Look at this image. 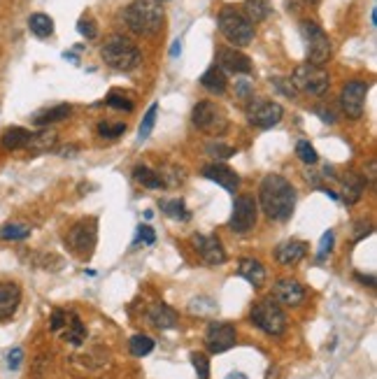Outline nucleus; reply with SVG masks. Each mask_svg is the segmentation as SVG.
Here are the masks:
<instances>
[{"label":"nucleus","mask_w":377,"mask_h":379,"mask_svg":"<svg viewBox=\"0 0 377 379\" xmlns=\"http://www.w3.org/2000/svg\"><path fill=\"white\" fill-rule=\"evenodd\" d=\"M259 200L261 207L270 219L275 221H286L294 212L296 205V191L289 184L284 177L279 175H268L266 180L261 182L259 189Z\"/></svg>","instance_id":"1"},{"label":"nucleus","mask_w":377,"mask_h":379,"mask_svg":"<svg viewBox=\"0 0 377 379\" xmlns=\"http://www.w3.org/2000/svg\"><path fill=\"white\" fill-rule=\"evenodd\" d=\"M163 5L161 0H133L131 5L126 7L124 21L126 26L133 30L135 35H156L163 26Z\"/></svg>","instance_id":"2"},{"label":"nucleus","mask_w":377,"mask_h":379,"mask_svg":"<svg viewBox=\"0 0 377 379\" xmlns=\"http://www.w3.org/2000/svg\"><path fill=\"white\" fill-rule=\"evenodd\" d=\"M100 56H103V61H105V66H110L112 70H122V72L138 68L142 61V54L138 47L122 35H112L108 42L103 45Z\"/></svg>","instance_id":"3"},{"label":"nucleus","mask_w":377,"mask_h":379,"mask_svg":"<svg viewBox=\"0 0 377 379\" xmlns=\"http://www.w3.org/2000/svg\"><path fill=\"white\" fill-rule=\"evenodd\" d=\"M250 319L256 328H261L268 335H282L286 330V314L279 308V303H275L272 298L256 303Z\"/></svg>","instance_id":"4"},{"label":"nucleus","mask_w":377,"mask_h":379,"mask_svg":"<svg viewBox=\"0 0 377 379\" xmlns=\"http://www.w3.org/2000/svg\"><path fill=\"white\" fill-rule=\"evenodd\" d=\"M219 30L221 35L233 42L236 47H247L254 40V26L245 19V14L236 12L233 7H226L219 14Z\"/></svg>","instance_id":"5"},{"label":"nucleus","mask_w":377,"mask_h":379,"mask_svg":"<svg viewBox=\"0 0 377 379\" xmlns=\"http://www.w3.org/2000/svg\"><path fill=\"white\" fill-rule=\"evenodd\" d=\"M289 82H291L296 91H303L310 95H324L328 91L331 79H328V72L324 68L312 66V63H303V66L294 70V75Z\"/></svg>","instance_id":"6"},{"label":"nucleus","mask_w":377,"mask_h":379,"mask_svg":"<svg viewBox=\"0 0 377 379\" xmlns=\"http://www.w3.org/2000/svg\"><path fill=\"white\" fill-rule=\"evenodd\" d=\"M303 40H306V54L308 63L322 68L324 63L331 59V42H328V35L324 33V28H319L315 21H303Z\"/></svg>","instance_id":"7"},{"label":"nucleus","mask_w":377,"mask_h":379,"mask_svg":"<svg viewBox=\"0 0 377 379\" xmlns=\"http://www.w3.org/2000/svg\"><path fill=\"white\" fill-rule=\"evenodd\" d=\"M194 124L198 126V131L207 135H224L228 128V119L219 105L203 100L194 107Z\"/></svg>","instance_id":"8"},{"label":"nucleus","mask_w":377,"mask_h":379,"mask_svg":"<svg viewBox=\"0 0 377 379\" xmlns=\"http://www.w3.org/2000/svg\"><path fill=\"white\" fill-rule=\"evenodd\" d=\"M66 242L77 256L89 259V256L93 254V247H95V219L79 221V223L72 226Z\"/></svg>","instance_id":"9"},{"label":"nucleus","mask_w":377,"mask_h":379,"mask_svg":"<svg viewBox=\"0 0 377 379\" xmlns=\"http://www.w3.org/2000/svg\"><path fill=\"white\" fill-rule=\"evenodd\" d=\"M256 216H259V209H256L254 198L238 196L233 203V214H231V231L250 233L256 226Z\"/></svg>","instance_id":"10"},{"label":"nucleus","mask_w":377,"mask_h":379,"mask_svg":"<svg viewBox=\"0 0 377 379\" xmlns=\"http://www.w3.org/2000/svg\"><path fill=\"white\" fill-rule=\"evenodd\" d=\"M366 95H368V84L361 82V79H354V82L344 84L342 93H340V103H342L344 115L352 117V119H359L361 115H364Z\"/></svg>","instance_id":"11"},{"label":"nucleus","mask_w":377,"mask_h":379,"mask_svg":"<svg viewBox=\"0 0 377 379\" xmlns=\"http://www.w3.org/2000/svg\"><path fill=\"white\" fill-rule=\"evenodd\" d=\"M250 115V121L256 128H272L277 126L279 121L284 117V110L279 103H272V100H254L247 110Z\"/></svg>","instance_id":"12"},{"label":"nucleus","mask_w":377,"mask_h":379,"mask_svg":"<svg viewBox=\"0 0 377 379\" xmlns=\"http://www.w3.org/2000/svg\"><path fill=\"white\" fill-rule=\"evenodd\" d=\"M238 340V333H236V326L231 324H210V328H207L205 333V344L207 349H210L212 354H221V351H228L231 346L236 344Z\"/></svg>","instance_id":"13"},{"label":"nucleus","mask_w":377,"mask_h":379,"mask_svg":"<svg viewBox=\"0 0 377 379\" xmlns=\"http://www.w3.org/2000/svg\"><path fill=\"white\" fill-rule=\"evenodd\" d=\"M216 68L224 72H233V75H250L252 61H250V56L233 49V47H221V49L216 52Z\"/></svg>","instance_id":"14"},{"label":"nucleus","mask_w":377,"mask_h":379,"mask_svg":"<svg viewBox=\"0 0 377 379\" xmlns=\"http://www.w3.org/2000/svg\"><path fill=\"white\" fill-rule=\"evenodd\" d=\"M194 249L200 254V259H203L207 265H221L226 261V252H224L219 238L214 235H194Z\"/></svg>","instance_id":"15"},{"label":"nucleus","mask_w":377,"mask_h":379,"mask_svg":"<svg viewBox=\"0 0 377 379\" xmlns=\"http://www.w3.org/2000/svg\"><path fill=\"white\" fill-rule=\"evenodd\" d=\"M275 303H282L286 308H296L306 301V288H303L296 279H279L275 284Z\"/></svg>","instance_id":"16"},{"label":"nucleus","mask_w":377,"mask_h":379,"mask_svg":"<svg viewBox=\"0 0 377 379\" xmlns=\"http://www.w3.org/2000/svg\"><path fill=\"white\" fill-rule=\"evenodd\" d=\"M203 177H205V180L216 182L219 187H224V189L231 191V193H236L238 184H240V177H238V173L233 170V168L221 165V163L205 165V168H203Z\"/></svg>","instance_id":"17"},{"label":"nucleus","mask_w":377,"mask_h":379,"mask_svg":"<svg viewBox=\"0 0 377 379\" xmlns=\"http://www.w3.org/2000/svg\"><path fill=\"white\" fill-rule=\"evenodd\" d=\"M21 303V288L14 281H3L0 284V321L14 317Z\"/></svg>","instance_id":"18"},{"label":"nucleus","mask_w":377,"mask_h":379,"mask_svg":"<svg viewBox=\"0 0 377 379\" xmlns=\"http://www.w3.org/2000/svg\"><path fill=\"white\" fill-rule=\"evenodd\" d=\"M306 254H308V247H306V242H301V240H286L275 249V259L282 265L301 263L306 259Z\"/></svg>","instance_id":"19"},{"label":"nucleus","mask_w":377,"mask_h":379,"mask_svg":"<svg viewBox=\"0 0 377 379\" xmlns=\"http://www.w3.org/2000/svg\"><path fill=\"white\" fill-rule=\"evenodd\" d=\"M56 142H59V133L52 131V128H42L37 133H30L26 149L30 154H47V151L56 149Z\"/></svg>","instance_id":"20"},{"label":"nucleus","mask_w":377,"mask_h":379,"mask_svg":"<svg viewBox=\"0 0 377 379\" xmlns=\"http://www.w3.org/2000/svg\"><path fill=\"white\" fill-rule=\"evenodd\" d=\"M149 321L156 328L170 330V328L178 326V312H175L173 308H168V305H163V303H154L149 308Z\"/></svg>","instance_id":"21"},{"label":"nucleus","mask_w":377,"mask_h":379,"mask_svg":"<svg viewBox=\"0 0 377 379\" xmlns=\"http://www.w3.org/2000/svg\"><path fill=\"white\" fill-rule=\"evenodd\" d=\"M366 191V180L356 173H349L347 177L342 180V200L347 205H354L361 200V196H364Z\"/></svg>","instance_id":"22"},{"label":"nucleus","mask_w":377,"mask_h":379,"mask_svg":"<svg viewBox=\"0 0 377 379\" xmlns=\"http://www.w3.org/2000/svg\"><path fill=\"white\" fill-rule=\"evenodd\" d=\"M238 275L250 281L252 286H261L266 281V270L256 259H243L238 263Z\"/></svg>","instance_id":"23"},{"label":"nucleus","mask_w":377,"mask_h":379,"mask_svg":"<svg viewBox=\"0 0 377 379\" xmlns=\"http://www.w3.org/2000/svg\"><path fill=\"white\" fill-rule=\"evenodd\" d=\"M200 84H203L210 93H224L226 91V72L219 70L216 66L207 68L200 77Z\"/></svg>","instance_id":"24"},{"label":"nucleus","mask_w":377,"mask_h":379,"mask_svg":"<svg viewBox=\"0 0 377 379\" xmlns=\"http://www.w3.org/2000/svg\"><path fill=\"white\" fill-rule=\"evenodd\" d=\"M70 112H72L70 105L61 103V105H56V107H52V110L37 112V115L33 117V124H37V126H50V124H56V121H63L66 117H70Z\"/></svg>","instance_id":"25"},{"label":"nucleus","mask_w":377,"mask_h":379,"mask_svg":"<svg viewBox=\"0 0 377 379\" xmlns=\"http://www.w3.org/2000/svg\"><path fill=\"white\" fill-rule=\"evenodd\" d=\"M30 140V133L26 128L21 126H14V128H7L5 135H3V147L10 149V151H17V149H23Z\"/></svg>","instance_id":"26"},{"label":"nucleus","mask_w":377,"mask_h":379,"mask_svg":"<svg viewBox=\"0 0 377 379\" xmlns=\"http://www.w3.org/2000/svg\"><path fill=\"white\" fill-rule=\"evenodd\" d=\"M63 328H66V340L70 344H82L86 340V328L82 324V319H79L75 312L68 314L66 326H63Z\"/></svg>","instance_id":"27"},{"label":"nucleus","mask_w":377,"mask_h":379,"mask_svg":"<svg viewBox=\"0 0 377 379\" xmlns=\"http://www.w3.org/2000/svg\"><path fill=\"white\" fill-rule=\"evenodd\" d=\"M28 28L35 37H50L54 33V21H52V17H47V14L37 12V14H30Z\"/></svg>","instance_id":"28"},{"label":"nucleus","mask_w":377,"mask_h":379,"mask_svg":"<svg viewBox=\"0 0 377 379\" xmlns=\"http://www.w3.org/2000/svg\"><path fill=\"white\" fill-rule=\"evenodd\" d=\"M270 5L268 0H247L245 3V19L250 23H259L268 17Z\"/></svg>","instance_id":"29"},{"label":"nucleus","mask_w":377,"mask_h":379,"mask_svg":"<svg viewBox=\"0 0 377 379\" xmlns=\"http://www.w3.org/2000/svg\"><path fill=\"white\" fill-rule=\"evenodd\" d=\"M161 209H163L168 216H170V219H178V221H187L189 219L187 205H184V200H180V198L161 200Z\"/></svg>","instance_id":"30"},{"label":"nucleus","mask_w":377,"mask_h":379,"mask_svg":"<svg viewBox=\"0 0 377 379\" xmlns=\"http://www.w3.org/2000/svg\"><path fill=\"white\" fill-rule=\"evenodd\" d=\"M135 180H138L142 187H147V189H161L163 187L161 175L149 170V168H135Z\"/></svg>","instance_id":"31"},{"label":"nucleus","mask_w":377,"mask_h":379,"mask_svg":"<svg viewBox=\"0 0 377 379\" xmlns=\"http://www.w3.org/2000/svg\"><path fill=\"white\" fill-rule=\"evenodd\" d=\"M156 115H158V105H149V110H147V115L142 117V124L138 128V138L140 142H144L151 135V131H154V124H156Z\"/></svg>","instance_id":"32"},{"label":"nucleus","mask_w":377,"mask_h":379,"mask_svg":"<svg viewBox=\"0 0 377 379\" xmlns=\"http://www.w3.org/2000/svg\"><path fill=\"white\" fill-rule=\"evenodd\" d=\"M154 351V340L147 335H133L131 337V354L133 356H147V354Z\"/></svg>","instance_id":"33"},{"label":"nucleus","mask_w":377,"mask_h":379,"mask_svg":"<svg viewBox=\"0 0 377 379\" xmlns=\"http://www.w3.org/2000/svg\"><path fill=\"white\" fill-rule=\"evenodd\" d=\"M28 235H30V228L21 223H7L5 228L0 231V238L3 240H26Z\"/></svg>","instance_id":"34"},{"label":"nucleus","mask_w":377,"mask_h":379,"mask_svg":"<svg viewBox=\"0 0 377 379\" xmlns=\"http://www.w3.org/2000/svg\"><path fill=\"white\" fill-rule=\"evenodd\" d=\"M105 103L110 105V107H115V110H126V112L133 110V100L128 98L126 93H122V91H112V93L108 95Z\"/></svg>","instance_id":"35"},{"label":"nucleus","mask_w":377,"mask_h":379,"mask_svg":"<svg viewBox=\"0 0 377 379\" xmlns=\"http://www.w3.org/2000/svg\"><path fill=\"white\" fill-rule=\"evenodd\" d=\"M191 363H194L198 379H210V361H207V356H203V354H191Z\"/></svg>","instance_id":"36"},{"label":"nucleus","mask_w":377,"mask_h":379,"mask_svg":"<svg viewBox=\"0 0 377 379\" xmlns=\"http://www.w3.org/2000/svg\"><path fill=\"white\" fill-rule=\"evenodd\" d=\"M296 154H298V158L303 161V163H317V151H315V147H312L310 142H306V140H301L298 144H296Z\"/></svg>","instance_id":"37"},{"label":"nucleus","mask_w":377,"mask_h":379,"mask_svg":"<svg viewBox=\"0 0 377 379\" xmlns=\"http://www.w3.org/2000/svg\"><path fill=\"white\" fill-rule=\"evenodd\" d=\"M207 154H212L214 158H231L236 154V149L224 142H212V144H207Z\"/></svg>","instance_id":"38"},{"label":"nucleus","mask_w":377,"mask_h":379,"mask_svg":"<svg viewBox=\"0 0 377 379\" xmlns=\"http://www.w3.org/2000/svg\"><path fill=\"white\" fill-rule=\"evenodd\" d=\"M77 33L82 37H86V40H95V37H98V28H95V23L91 19H79Z\"/></svg>","instance_id":"39"},{"label":"nucleus","mask_w":377,"mask_h":379,"mask_svg":"<svg viewBox=\"0 0 377 379\" xmlns=\"http://www.w3.org/2000/svg\"><path fill=\"white\" fill-rule=\"evenodd\" d=\"M126 126L124 124H100L98 126V133L103 138H119V135H124Z\"/></svg>","instance_id":"40"},{"label":"nucleus","mask_w":377,"mask_h":379,"mask_svg":"<svg viewBox=\"0 0 377 379\" xmlns=\"http://www.w3.org/2000/svg\"><path fill=\"white\" fill-rule=\"evenodd\" d=\"M331 249H333V233H331V231H326L324 235H322V242H319L317 259H319V261H324V259H326V254H331Z\"/></svg>","instance_id":"41"},{"label":"nucleus","mask_w":377,"mask_h":379,"mask_svg":"<svg viewBox=\"0 0 377 379\" xmlns=\"http://www.w3.org/2000/svg\"><path fill=\"white\" fill-rule=\"evenodd\" d=\"M21 358H23V349H19V346H14V349H12L10 354H7V368H10V370H19Z\"/></svg>","instance_id":"42"},{"label":"nucleus","mask_w":377,"mask_h":379,"mask_svg":"<svg viewBox=\"0 0 377 379\" xmlns=\"http://www.w3.org/2000/svg\"><path fill=\"white\" fill-rule=\"evenodd\" d=\"M138 238L144 242V245H154V242H156L154 228H151V226H140V228H138Z\"/></svg>","instance_id":"43"},{"label":"nucleus","mask_w":377,"mask_h":379,"mask_svg":"<svg viewBox=\"0 0 377 379\" xmlns=\"http://www.w3.org/2000/svg\"><path fill=\"white\" fill-rule=\"evenodd\" d=\"M66 319H68V312H63V310H54L52 314V330H61L63 326H66Z\"/></svg>","instance_id":"44"},{"label":"nucleus","mask_w":377,"mask_h":379,"mask_svg":"<svg viewBox=\"0 0 377 379\" xmlns=\"http://www.w3.org/2000/svg\"><path fill=\"white\" fill-rule=\"evenodd\" d=\"M317 115H322V121H326V124H333V121H335V117H333V112H331V110L319 107V110H317Z\"/></svg>","instance_id":"45"},{"label":"nucleus","mask_w":377,"mask_h":379,"mask_svg":"<svg viewBox=\"0 0 377 379\" xmlns=\"http://www.w3.org/2000/svg\"><path fill=\"white\" fill-rule=\"evenodd\" d=\"M238 93L243 95V98H247V95L252 93V86H250V82H240V84H238Z\"/></svg>","instance_id":"46"},{"label":"nucleus","mask_w":377,"mask_h":379,"mask_svg":"<svg viewBox=\"0 0 377 379\" xmlns=\"http://www.w3.org/2000/svg\"><path fill=\"white\" fill-rule=\"evenodd\" d=\"M200 310H203V305H198L196 301L191 303V312H194V314H200ZM207 310H216V308H214V305L210 303V305H207Z\"/></svg>","instance_id":"47"},{"label":"nucleus","mask_w":377,"mask_h":379,"mask_svg":"<svg viewBox=\"0 0 377 379\" xmlns=\"http://www.w3.org/2000/svg\"><path fill=\"white\" fill-rule=\"evenodd\" d=\"M75 151H77V147H63L61 156H75Z\"/></svg>","instance_id":"48"},{"label":"nucleus","mask_w":377,"mask_h":379,"mask_svg":"<svg viewBox=\"0 0 377 379\" xmlns=\"http://www.w3.org/2000/svg\"><path fill=\"white\" fill-rule=\"evenodd\" d=\"M368 180L375 182V161H371V165H368Z\"/></svg>","instance_id":"49"},{"label":"nucleus","mask_w":377,"mask_h":379,"mask_svg":"<svg viewBox=\"0 0 377 379\" xmlns=\"http://www.w3.org/2000/svg\"><path fill=\"white\" fill-rule=\"evenodd\" d=\"M182 52V45H180V40H178V42H175L173 45V49H170V56H178Z\"/></svg>","instance_id":"50"},{"label":"nucleus","mask_w":377,"mask_h":379,"mask_svg":"<svg viewBox=\"0 0 377 379\" xmlns=\"http://www.w3.org/2000/svg\"><path fill=\"white\" fill-rule=\"evenodd\" d=\"M226 379H247V375L245 373H231Z\"/></svg>","instance_id":"51"},{"label":"nucleus","mask_w":377,"mask_h":379,"mask_svg":"<svg viewBox=\"0 0 377 379\" xmlns=\"http://www.w3.org/2000/svg\"><path fill=\"white\" fill-rule=\"evenodd\" d=\"M310 3H315V0H310Z\"/></svg>","instance_id":"52"}]
</instances>
